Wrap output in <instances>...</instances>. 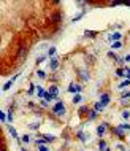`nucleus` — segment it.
<instances>
[{"mask_svg": "<svg viewBox=\"0 0 130 151\" xmlns=\"http://www.w3.org/2000/svg\"><path fill=\"white\" fill-rule=\"evenodd\" d=\"M52 113H54L56 116H59V118H62L65 115V105H64L62 100H57V103H56L54 108H52Z\"/></svg>", "mask_w": 130, "mask_h": 151, "instance_id": "obj_1", "label": "nucleus"}, {"mask_svg": "<svg viewBox=\"0 0 130 151\" xmlns=\"http://www.w3.org/2000/svg\"><path fill=\"white\" fill-rule=\"evenodd\" d=\"M111 131H113V134H114V135H117V137H119V138H124V137H125V131H124V129H122V127H121V126H117V127H113Z\"/></svg>", "mask_w": 130, "mask_h": 151, "instance_id": "obj_2", "label": "nucleus"}, {"mask_svg": "<svg viewBox=\"0 0 130 151\" xmlns=\"http://www.w3.org/2000/svg\"><path fill=\"white\" fill-rule=\"evenodd\" d=\"M106 129H108V124H106V123H102L99 127H97V135H99V137H103V134H105Z\"/></svg>", "mask_w": 130, "mask_h": 151, "instance_id": "obj_3", "label": "nucleus"}, {"mask_svg": "<svg viewBox=\"0 0 130 151\" xmlns=\"http://www.w3.org/2000/svg\"><path fill=\"white\" fill-rule=\"evenodd\" d=\"M110 99H111V96L108 92H105V94H102V97H100V103H102L103 107H106L108 103H110Z\"/></svg>", "mask_w": 130, "mask_h": 151, "instance_id": "obj_4", "label": "nucleus"}, {"mask_svg": "<svg viewBox=\"0 0 130 151\" xmlns=\"http://www.w3.org/2000/svg\"><path fill=\"white\" fill-rule=\"evenodd\" d=\"M78 76L82 80V81H89V73L86 72V70H81V69H79V70H78Z\"/></svg>", "mask_w": 130, "mask_h": 151, "instance_id": "obj_5", "label": "nucleus"}, {"mask_svg": "<svg viewBox=\"0 0 130 151\" xmlns=\"http://www.w3.org/2000/svg\"><path fill=\"white\" fill-rule=\"evenodd\" d=\"M49 94H51V96L54 97L56 100H59V99H57V96H59V88H57V86L52 84L51 88H49Z\"/></svg>", "mask_w": 130, "mask_h": 151, "instance_id": "obj_6", "label": "nucleus"}, {"mask_svg": "<svg viewBox=\"0 0 130 151\" xmlns=\"http://www.w3.org/2000/svg\"><path fill=\"white\" fill-rule=\"evenodd\" d=\"M41 138L45 140V143H52V142L56 140V137L54 135H51V134H43L41 135Z\"/></svg>", "mask_w": 130, "mask_h": 151, "instance_id": "obj_7", "label": "nucleus"}, {"mask_svg": "<svg viewBox=\"0 0 130 151\" xmlns=\"http://www.w3.org/2000/svg\"><path fill=\"white\" fill-rule=\"evenodd\" d=\"M7 129H8V132L11 134V137L13 138H16V140H19V135H17V132L14 131V127L13 126H10V124H7Z\"/></svg>", "mask_w": 130, "mask_h": 151, "instance_id": "obj_8", "label": "nucleus"}, {"mask_svg": "<svg viewBox=\"0 0 130 151\" xmlns=\"http://www.w3.org/2000/svg\"><path fill=\"white\" fill-rule=\"evenodd\" d=\"M89 108H87V107L86 105H82V107H79V110H78V113H79V116H87V115H89Z\"/></svg>", "mask_w": 130, "mask_h": 151, "instance_id": "obj_9", "label": "nucleus"}, {"mask_svg": "<svg viewBox=\"0 0 130 151\" xmlns=\"http://www.w3.org/2000/svg\"><path fill=\"white\" fill-rule=\"evenodd\" d=\"M121 38H122V35H121V32H116V34H113L111 37H108V40L110 41H121Z\"/></svg>", "mask_w": 130, "mask_h": 151, "instance_id": "obj_10", "label": "nucleus"}, {"mask_svg": "<svg viewBox=\"0 0 130 151\" xmlns=\"http://www.w3.org/2000/svg\"><path fill=\"white\" fill-rule=\"evenodd\" d=\"M37 94H38V97H41V99H45V96H46V91L41 88V86H37Z\"/></svg>", "mask_w": 130, "mask_h": 151, "instance_id": "obj_11", "label": "nucleus"}, {"mask_svg": "<svg viewBox=\"0 0 130 151\" xmlns=\"http://www.w3.org/2000/svg\"><path fill=\"white\" fill-rule=\"evenodd\" d=\"M103 108H105V107H103L100 102H95V103H94V110H95L97 113H102V111H103Z\"/></svg>", "mask_w": 130, "mask_h": 151, "instance_id": "obj_12", "label": "nucleus"}, {"mask_svg": "<svg viewBox=\"0 0 130 151\" xmlns=\"http://www.w3.org/2000/svg\"><path fill=\"white\" fill-rule=\"evenodd\" d=\"M99 150L100 151H106V150H108V145H106L105 140H100L99 142Z\"/></svg>", "mask_w": 130, "mask_h": 151, "instance_id": "obj_13", "label": "nucleus"}, {"mask_svg": "<svg viewBox=\"0 0 130 151\" xmlns=\"http://www.w3.org/2000/svg\"><path fill=\"white\" fill-rule=\"evenodd\" d=\"M76 137H78V140H81L82 143H84V142H87V135H86L84 132H78V134H76Z\"/></svg>", "mask_w": 130, "mask_h": 151, "instance_id": "obj_14", "label": "nucleus"}, {"mask_svg": "<svg viewBox=\"0 0 130 151\" xmlns=\"http://www.w3.org/2000/svg\"><path fill=\"white\" fill-rule=\"evenodd\" d=\"M49 67H51V70H57L59 61H57V59H51V64H49Z\"/></svg>", "mask_w": 130, "mask_h": 151, "instance_id": "obj_15", "label": "nucleus"}, {"mask_svg": "<svg viewBox=\"0 0 130 151\" xmlns=\"http://www.w3.org/2000/svg\"><path fill=\"white\" fill-rule=\"evenodd\" d=\"M97 116H99V113H97L95 110H90V111H89V115H87V119L92 121V119H95Z\"/></svg>", "mask_w": 130, "mask_h": 151, "instance_id": "obj_16", "label": "nucleus"}, {"mask_svg": "<svg viewBox=\"0 0 130 151\" xmlns=\"http://www.w3.org/2000/svg\"><path fill=\"white\" fill-rule=\"evenodd\" d=\"M67 92H70V94H78V91H76V84H70L68 88H67Z\"/></svg>", "mask_w": 130, "mask_h": 151, "instance_id": "obj_17", "label": "nucleus"}, {"mask_svg": "<svg viewBox=\"0 0 130 151\" xmlns=\"http://www.w3.org/2000/svg\"><path fill=\"white\" fill-rule=\"evenodd\" d=\"M122 48V41H114V43H111V49H119Z\"/></svg>", "mask_w": 130, "mask_h": 151, "instance_id": "obj_18", "label": "nucleus"}, {"mask_svg": "<svg viewBox=\"0 0 130 151\" xmlns=\"http://www.w3.org/2000/svg\"><path fill=\"white\" fill-rule=\"evenodd\" d=\"M127 86H130V80H125V81H122L119 86H117V88H119V89H125Z\"/></svg>", "mask_w": 130, "mask_h": 151, "instance_id": "obj_19", "label": "nucleus"}, {"mask_svg": "<svg viewBox=\"0 0 130 151\" xmlns=\"http://www.w3.org/2000/svg\"><path fill=\"white\" fill-rule=\"evenodd\" d=\"M95 32H92V30H84V37H87V38H94L95 37Z\"/></svg>", "mask_w": 130, "mask_h": 151, "instance_id": "obj_20", "label": "nucleus"}, {"mask_svg": "<svg viewBox=\"0 0 130 151\" xmlns=\"http://www.w3.org/2000/svg\"><path fill=\"white\" fill-rule=\"evenodd\" d=\"M37 76H38V78H41V80H46V72H45V70H38Z\"/></svg>", "mask_w": 130, "mask_h": 151, "instance_id": "obj_21", "label": "nucleus"}, {"mask_svg": "<svg viewBox=\"0 0 130 151\" xmlns=\"http://www.w3.org/2000/svg\"><path fill=\"white\" fill-rule=\"evenodd\" d=\"M13 80H10V81H7V83H5V84H3V88H2V89H3V91H8V89H10V86L11 84H13Z\"/></svg>", "mask_w": 130, "mask_h": 151, "instance_id": "obj_22", "label": "nucleus"}, {"mask_svg": "<svg viewBox=\"0 0 130 151\" xmlns=\"http://www.w3.org/2000/svg\"><path fill=\"white\" fill-rule=\"evenodd\" d=\"M81 100H82L81 94H75V97H73V103H79Z\"/></svg>", "mask_w": 130, "mask_h": 151, "instance_id": "obj_23", "label": "nucleus"}, {"mask_svg": "<svg viewBox=\"0 0 130 151\" xmlns=\"http://www.w3.org/2000/svg\"><path fill=\"white\" fill-rule=\"evenodd\" d=\"M35 88H37V86H35L34 83H32V84L29 86V91H27V94H29V96H32V94L35 92Z\"/></svg>", "mask_w": 130, "mask_h": 151, "instance_id": "obj_24", "label": "nucleus"}, {"mask_svg": "<svg viewBox=\"0 0 130 151\" xmlns=\"http://www.w3.org/2000/svg\"><path fill=\"white\" fill-rule=\"evenodd\" d=\"M21 142H22V143H29V142H30V137H29L27 134L22 135V137H21Z\"/></svg>", "mask_w": 130, "mask_h": 151, "instance_id": "obj_25", "label": "nucleus"}, {"mask_svg": "<svg viewBox=\"0 0 130 151\" xmlns=\"http://www.w3.org/2000/svg\"><path fill=\"white\" fill-rule=\"evenodd\" d=\"M46 56H48V54L38 56V57H37V62H35V64H41V62H43V61H45V59H46Z\"/></svg>", "mask_w": 130, "mask_h": 151, "instance_id": "obj_26", "label": "nucleus"}, {"mask_svg": "<svg viewBox=\"0 0 130 151\" xmlns=\"http://www.w3.org/2000/svg\"><path fill=\"white\" fill-rule=\"evenodd\" d=\"M82 16H84V11H81V13H79L78 16H75V18H73V22H76V21L82 19Z\"/></svg>", "mask_w": 130, "mask_h": 151, "instance_id": "obj_27", "label": "nucleus"}, {"mask_svg": "<svg viewBox=\"0 0 130 151\" xmlns=\"http://www.w3.org/2000/svg\"><path fill=\"white\" fill-rule=\"evenodd\" d=\"M122 118H124V119H129V118H130V111L129 110H124L122 111Z\"/></svg>", "mask_w": 130, "mask_h": 151, "instance_id": "obj_28", "label": "nucleus"}, {"mask_svg": "<svg viewBox=\"0 0 130 151\" xmlns=\"http://www.w3.org/2000/svg\"><path fill=\"white\" fill-rule=\"evenodd\" d=\"M116 76L122 78V76H124V69H117V70H116Z\"/></svg>", "mask_w": 130, "mask_h": 151, "instance_id": "obj_29", "label": "nucleus"}, {"mask_svg": "<svg viewBox=\"0 0 130 151\" xmlns=\"http://www.w3.org/2000/svg\"><path fill=\"white\" fill-rule=\"evenodd\" d=\"M124 78H130V69H124Z\"/></svg>", "mask_w": 130, "mask_h": 151, "instance_id": "obj_30", "label": "nucleus"}, {"mask_svg": "<svg viewBox=\"0 0 130 151\" xmlns=\"http://www.w3.org/2000/svg\"><path fill=\"white\" fill-rule=\"evenodd\" d=\"M54 54H56V48H54V46H51L49 51H48V56H54Z\"/></svg>", "mask_w": 130, "mask_h": 151, "instance_id": "obj_31", "label": "nucleus"}, {"mask_svg": "<svg viewBox=\"0 0 130 151\" xmlns=\"http://www.w3.org/2000/svg\"><path fill=\"white\" fill-rule=\"evenodd\" d=\"M121 127H122L124 131H130V124H127V123H124V124H121Z\"/></svg>", "mask_w": 130, "mask_h": 151, "instance_id": "obj_32", "label": "nucleus"}, {"mask_svg": "<svg viewBox=\"0 0 130 151\" xmlns=\"http://www.w3.org/2000/svg\"><path fill=\"white\" fill-rule=\"evenodd\" d=\"M108 57H111V59H116V61H117V59H119V57H117V56L114 54L113 51H110V53H108Z\"/></svg>", "mask_w": 130, "mask_h": 151, "instance_id": "obj_33", "label": "nucleus"}, {"mask_svg": "<svg viewBox=\"0 0 130 151\" xmlns=\"http://www.w3.org/2000/svg\"><path fill=\"white\" fill-rule=\"evenodd\" d=\"M38 151H49V148L45 146V145H41V146H38Z\"/></svg>", "mask_w": 130, "mask_h": 151, "instance_id": "obj_34", "label": "nucleus"}, {"mask_svg": "<svg viewBox=\"0 0 130 151\" xmlns=\"http://www.w3.org/2000/svg\"><path fill=\"white\" fill-rule=\"evenodd\" d=\"M29 127H30V129H34V131H37V129H38V123H32Z\"/></svg>", "mask_w": 130, "mask_h": 151, "instance_id": "obj_35", "label": "nucleus"}, {"mask_svg": "<svg viewBox=\"0 0 130 151\" xmlns=\"http://www.w3.org/2000/svg\"><path fill=\"white\" fill-rule=\"evenodd\" d=\"M122 99H130V92H124L122 96H121V100Z\"/></svg>", "mask_w": 130, "mask_h": 151, "instance_id": "obj_36", "label": "nucleus"}, {"mask_svg": "<svg viewBox=\"0 0 130 151\" xmlns=\"http://www.w3.org/2000/svg\"><path fill=\"white\" fill-rule=\"evenodd\" d=\"M0 119H2V123L5 124V111H0Z\"/></svg>", "mask_w": 130, "mask_h": 151, "instance_id": "obj_37", "label": "nucleus"}, {"mask_svg": "<svg viewBox=\"0 0 130 151\" xmlns=\"http://www.w3.org/2000/svg\"><path fill=\"white\" fill-rule=\"evenodd\" d=\"M124 59H125V62H130V56H125Z\"/></svg>", "mask_w": 130, "mask_h": 151, "instance_id": "obj_38", "label": "nucleus"}, {"mask_svg": "<svg viewBox=\"0 0 130 151\" xmlns=\"http://www.w3.org/2000/svg\"><path fill=\"white\" fill-rule=\"evenodd\" d=\"M21 151H27V150H25V148H21Z\"/></svg>", "mask_w": 130, "mask_h": 151, "instance_id": "obj_39", "label": "nucleus"}, {"mask_svg": "<svg viewBox=\"0 0 130 151\" xmlns=\"http://www.w3.org/2000/svg\"><path fill=\"white\" fill-rule=\"evenodd\" d=\"M2 151H7V150H5V148H2Z\"/></svg>", "mask_w": 130, "mask_h": 151, "instance_id": "obj_40", "label": "nucleus"}, {"mask_svg": "<svg viewBox=\"0 0 130 151\" xmlns=\"http://www.w3.org/2000/svg\"><path fill=\"white\" fill-rule=\"evenodd\" d=\"M129 151H130V150H129Z\"/></svg>", "mask_w": 130, "mask_h": 151, "instance_id": "obj_41", "label": "nucleus"}]
</instances>
